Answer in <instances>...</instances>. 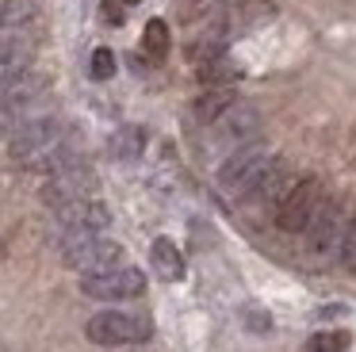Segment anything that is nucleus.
I'll return each mask as SVG.
<instances>
[{
  "mask_svg": "<svg viewBox=\"0 0 356 352\" xmlns=\"http://www.w3.org/2000/svg\"><path fill=\"white\" fill-rule=\"evenodd\" d=\"M62 260L77 272H108V268L123 264V245L111 241L104 234H85V230H70L62 241Z\"/></svg>",
  "mask_w": 356,
  "mask_h": 352,
  "instance_id": "f257e3e1",
  "label": "nucleus"
},
{
  "mask_svg": "<svg viewBox=\"0 0 356 352\" xmlns=\"http://www.w3.org/2000/svg\"><path fill=\"white\" fill-rule=\"evenodd\" d=\"M325 199V188L318 176H302V180H291V188L284 191V199L276 203V226L284 234H302L307 222L314 218L318 203Z\"/></svg>",
  "mask_w": 356,
  "mask_h": 352,
  "instance_id": "f03ea898",
  "label": "nucleus"
},
{
  "mask_svg": "<svg viewBox=\"0 0 356 352\" xmlns=\"http://www.w3.org/2000/svg\"><path fill=\"white\" fill-rule=\"evenodd\" d=\"M88 341L104 344V349H119V344H138L149 337V321L138 314H123V310H100L96 318H88L85 326Z\"/></svg>",
  "mask_w": 356,
  "mask_h": 352,
  "instance_id": "7ed1b4c3",
  "label": "nucleus"
},
{
  "mask_svg": "<svg viewBox=\"0 0 356 352\" xmlns=\"http://www.w3.org/2000/svg\"><path fill=\"white\" fill-rule=\"evenodd\" d=\"M268 145H261V142H245V145H238V150L230 153V157L222 161V168H218V188L226 191V195H234L238 199L241 191L249 188V184L257 180V173H261L264 165H268Z\"/></svg>",
  "mask_w": 356,
  "mask_h": 352,
  "instance_id": "20e7f679",
  "label": "nucleus"
},
{
  "mask_svg": "<svg viewBox=\"0 0 356 352\" xmlns=\"http://www.w3.org/2000/svg\"><path fill=\"white\" fill-rule=\"evenodd\" d=\"M81 291L88 298H100V303H119V298H138L146 291V275L131 264L108 268V272H92L81 275Z\"/></svg>",
  "mask_w": 356,
  "mask_h": 352,
  "instance_id": "39448f33",
  "label": "nucleus"
},
{
  "mask_svg": "<svg viewBox=\"0 0 356 352\" xmlns=\"http://www.w3.org/2000/svg\"><path fill=\"white\" fill-rule=\"evenodd\" d=\"M58 142H62V122L50 119V115H42V119L19 122V130L12 134L8 150H12V157H16V161H24V165L35 168V161H42Z\"/></svg>",
  "mask_w": 356,
  "mask_h": 352,
  "instance_id": "423d86ee",
  "label": "nucleus"
},
{
  "mask_svg": "<svg viewBox=\"0 0 356 352\" xmlns=\"http://www.w3.org/2000/svg\"><path fill=\"white\" fill-rule=\"evenodd\" d=\"M341 230H345V214H341V199H322L314 218L307 222V249L314 257H333L341 245Z\"/></svg>",
  "mask_w": 356,
  "mask_h": 352,
  "instance_id": "0eeeda50",
  "label": "nucleus"
},
{
  "mask_svg": "<svg viewBox=\"0 0 356 352\" xmlns=\"http://www.w3.org/2000/svg\"><path fill=\"white\" fill-rule=\"evenodd\" d=\"M287 188H291V165L284 157H268V165L257 173V180L238 199H245V203H280Z\"/></svg>",
  "mask_w": 356,
  "mask_h": 352,
  "instance_id": "6e6552de",
  "label": "nucleus"
},
{
  "mask_svg": "<svg viewBox=\"0 0 356 352\" xmlns=\"http://www.w3.org/2000/svg\"><path fill=\"white\" fill-rule=\"evenodd\" d=\"M92 173L88 168H81V165H73V168H62V173H54L47 180V188H42V203H50L58 211V207H65V203H73V199H85L88 191H92Z\"/></svg>",
  "mask_w": 356,
  "mask_h": 352,
  "instance_id": "1a4fd4ad",
  "label": "nucleus"
},
{
  "mask_svg": "<svg viewBox=\"0 0 356 352\" xmlns=\"http://www.w3.org/2000/svg\"><path fill=\"white\" fill-rule=\"evenodd\" d=\"M58 218H62L65 230H85V234H104V230L111 226L108 203H100V199H92V195L58 207Z\"/></svg>",
  "mask_w": 356,
  "mask_h": 352,
  "instance_id": "9d476101",
  "label": "nucleus"
},
{
  "mask_svg": "<svg viewBox=\"0 0 356 352\" xmlns=\"http://www.w3.org/2000/svg\"><path fill=\"white\" fill-rule=\"evenodd\" d=\"M215 127L222 130V142L245 145V142H253V138L261 134V111H257L253 104H241V99H234V104L215 119Z\"/></svg>",
  "mask_w": 356,
  "mask_h": 352,
  "instance_id": "9b49d317",
  "label": "nucleus"
},
{
  "mask_svg": "<svg viewBox=\"0 0 356 352\" xmlns=\"http://www.w3.org/2000/svg\"><path fill=\"white\" fill-rule=\"evenodd\" d=\"M149 260H154V272L161 275V280H169V283L184 280V257H180V249L169 237H157V241L149 245Z\"/></svg>",
  "mask_w": 356,
  "mask_h": 352,
  "instance_id": "f8f14e48",
  "label": "nucleus"
},
{
  "mask_svg": "<svg viewBox=\"0 0 356 352\" xmlns=\"http://www.w3.org/2000/svg\"><path fill=\"white\" fill-rule=\"evenodd\" d=\"M234 99H238V92H234L230 84H215V88H207L200 99H195L192 111H195V119H200V122H215L218 115L234 104Z\"/></svg>",
  "mask_w": 356,
  "mask_h": 352,
  "instance_id": "ddd939ff",
  "label": "nucleus"
},
{
  "mask_svg": "<svg viewBox=\"0 0 356 352\" xmlns=\"http://www.w3.org/2000/svg\"><path fill=\"white\" fill-rule=\"evenodd\" d=\"M142 150H146V134H142L138 127H123L115 138H111V157H119V161L142 157Z\"/></svg>",
  "mask_w": 356,
  "mask_h": 352,
  "instance_id": "4468645a",
  "label": "nucleus"
},
{
  "mask_svg": "<svg viewBox=\"0 0 356 352\" xmlns=\"http://www.w3.org/2000/svg\"><path fill=\"white\" fill-rule=\"evenodd\" d=\"M142 46H146L149 58H165L169 54V27L165 19H149L146 31H142Z\"/></svg>",
  "mask_w": 356,
  "mask_h": 352,
  "instance_id": "2eb2a0df",
  "label": "nucleus"
},
{
  "mask_svg": "<svg viewBox=\"0 0 356 352\" xmlns=\"http://www.w3.org/2000/svg\"><path fill=\"white\" fill-rule=\"evenodd\" d=\"M337 257H341V264H345V272H356V214L345 222V230H341Z\"/></svg>",
  "mask_w": 356,
  "mask_h": 352,
  "instance_id": "dca6fc26",
  "label": "nucleus"
},
{
  "mask_svg": "<svg viewBox=\"0 0 356 352\" xmlns=\"http://www.w3.org/2000/svg\"><path fill=\"white\" fill-rule=\"evenodd\" d=\"M348 344H353V337L345 329H330V333L310 337V352H345Z\"/></svg>",
  "mask_w": 356,
  "mask_h": 352,
  "instance_id": "f3484780",
  "label": "nucleus"
},
{
  "mask_svg": "<svg viewBox=\"0 0 356 352\" xmlns=\"http://www.w3.org/2000/svg\"><path fill=\"white\" fill-rule=\"evenodd\" d=\"M24 73H27L24 58H4V61H0V92L16 88V84L24 81Z\"/></svg>",
  "mask_w": 356,
  "mask_h": 352,
  "instance_id": "a211bd4d",
  "label": "nucleus"
},
{
  "mask_svg": "<svg viewBox=\"0 0 356 352\" xmlns=\"http://www.w3.org/2000/svg\"><path fill=\"white\" fill-rule=\"evenodd\" d=\"M88 69H92V77H96V81H108V77L115 73V54H111L108 46L92 50V65H88Z\"/></svg>",
  "mask_w": 356,
  "mask_h": 352,
  "instance_id": "6ab92c4d",
  "label": "nucleus"
},
{
  "mask_svg": "<svg viewBox=\"0 0 356 352\" xmlns=\"http://www.w3.org/2000/svg\"><path fill=\"white\" fill-rule=\"evenodd\" d=\"M31 19V4L27 0H4L0 4V23H24Z\"/></svg>",
  "mask_w": 356,
  "mask_h": 352,
  "instance_id": "aec40b11",
  "label": "nucleus"
},
{
  "mask_svg": "<svg viewBox=\"0 0 356 352\" xmlns=\"http://www.w3.org/2000/svg\"><path fill=\"white\" fill-rule=\"evenodd\" d=\"M245 326L253 329V333H268L272 318H268V314H261V310H245Z\"/></svg>",
  "mask_w": 356,
  "mask_h": 352,
  "instance_id": "412c9836",
  "label": "nucleus"
},
{
  "mask_svg": "<svg viewBox=\"0 0 356 352\" xmlns=\"http://www.w3.org/2000/svg\"><path fill=\"white\" fill-rule=\"evenodd\" d=\"M104 19H108V23H123V8L108 0V4H104Z\"/></svg>",
  "mask_w": 356,
  "mask_h": 352,
  "instance_id": "4be33fe9",
  "label": "nucleus"
},
{
  "mask_svg": "<svg viewBox=\"0 0 356 352\" xmlns=\"http://www.w3.org/2000/svg\"><path fill=\"white\" fill-rule=\"evenodd\" d=\"M123 4H138V0H123Z\"/></svg>",
  "mask_w": 356,
  "mask_h": 352,
  "instance_id": "5701e85b",
  "label": "nucleus"
}]
</instances>
